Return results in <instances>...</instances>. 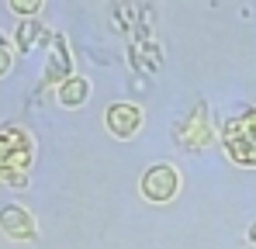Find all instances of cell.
<instances>
[{"label":"cell","mask_w":256,"mask_h":249,"mask_svg":"<svg viewBox=\"0 0 256 249\" xmlns=\"http://www.w3.org/2000/svg\"><path fill=\"white\" fill-rule=\"evenodd\" d=\"M86 97H90V83L84 76H70V80L59 83V104H66V108H80Z\"/></svg>","instance_id":"52a82bcc"},{"label":"cell","mask_w":256,"mask_h":249,"mask_svg":"<svg viewBox=\"0 0 256 249\" xmlns=\"http://www.w3.org/2000/svg\"><path fill=\"white\" fill-rule=\"evenodd\" d=\"M250 242H253V249H256V225H253V232H250Z\"/></svg>","instance_id":"8fae6325"},{"label":"cell","mask_w":256,"mask_h":249,"mask_svg":"<svg viewBox=\"0 0 256 249\" xmlns=\"http://www.w3.org/2000/svg\"><path fill=\"white\" fill-rule=\"evenodd\" d=\"M0 222H4V232L14 236V239H32L35 236V222H32V214L24 208H4Z\"/></svg>","instance_id":"8992f818"},{"label":"cell","mask_w":256,"mask_h":249,"mask_svg":"<svg viewBox=\"0 0 256 249\" xmlns=\"http://www.w3.org/2000/svg\"><path fill=\"white\" fill-rule=\"evenodd\" d=\"M35 38H38V24H35V21H24V24L18 28V48H21V52H28Z\"/></svg>","instance_id":"ba28073f"},{"label":"cell","mask_w":256,"mask_h":249,"mask_svg":"<svg viewBox=\"0 0 256 249\" xmlns=\"http://www.w3.org/2000/svg\"><path fill=\"white\" fill-rule=\"evenodd\" d=\"M222 146H225V152L239 166H256V108L253 111H242L232 122H225Z\"/></svg>","instance_id":"6da1fadb"},{"label":"cell","mask_w":256,"mask_h":249,"mask_svg":"<svg viewBox=\"0 0 256 249\" xmlns=\"http://www.w3.org/2000/svg\"><path fill=\"white\" fill-rule=\"evenodd\" d=\"M176 187H180V176H176V170L166 163L152 166L146 176H142V194L149 198V201H170L176 198Z\"/></svg>","instance_id":"3957f363"},{"label":"cell","mask_w":256,"mask_h":249,"mask_svg":"<svg viewBox=\"0 0 256 249\" xmlns=\"http://www.w3.org/2000/svg\"><path fill=\"white\" fill-rule=\"evenodd\" d=\"M38 7H42V0H10V10H14V14H24V18L35 14Z\"/></svg>","instance_id":"9c48e42d"},{"label":"cell","mask_w":256,"mask_h":249,"mask_svg":"<svg viewBox=\"0 0 256 249\" xmlns=\"http://www.w3.org/2000/svg\"><path fill=\"white\" fill-rule=\"evenodd\" d=\"M0 52H7V38L4 35H0Z\"/></svg>","instance_id":"7c38bea8"},{"label":"cell","mask_w":256,"mask_h":249,"mask_svg":"<svg viewBox=\"0 0 256 249\" xmlns=\"http://www.w3.org/2000/svg\"><path fill=\"white\" fill-rule=\"evenodd\" d=\"M176 142L184 146V149H198V146H204L208 142V114L198 108L187 122L176 128Z\"/></svg>","instance_id":"5b68a950"},{"label":"cell","mask_w":256,"mask_h":249,"mask_svg":"<svg viewBox=\"0 0 256 249\" xmlns=\"http://www.w3.org/2000/svg\"><path fill=\"white\" fill-rule=\"evenodd\" d=\"M32 160V142L24 132L7 128L0 132V170H24V163Z\"/></svg>","instance_id":"7a4b0ae2"},{"label":"cell","mask_w":256,"mask_h":249,"mask_svg":"<svg viewBox=\"0 0 256 249\" xmlns=\"http://www.w3.org/2000/svg\"><path fill=\"white\" fill-rule=\"evenodd\" d=\"M104 124L114 138H132L138 128H142V108L135 104H111L108 114H104Z\"/></svg>","instance_id":"277c9868"},{"label":"cell","mask_w":256,"mask_h":249,"mask_svg":"<svg viewBox=\"0 0 256 249\" xmlns=\"http://www.w3.org/2000/svg\"><path fill=\"white\" fill-rule=\"evenodd\" d=\"M10 70V52H0V76Z\"/></svg>","instance_id":"30bf717a"}]
</instances>
